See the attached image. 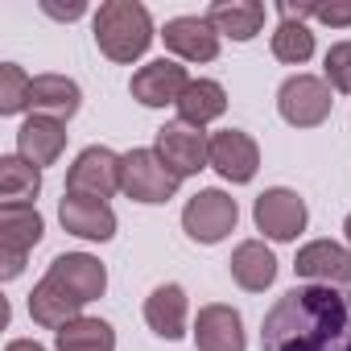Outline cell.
<instances>
[{
  "label": "cell",
  "mask_w": 351,
  "mask_h": 351,
  "mask_svg": "<svg viewBox=\"0 0 351 351\" xmlns=\"http://www.w3.org/2000/svg\"><path fill=\"white\" fill-rule=\"evenodd\" d=\"M261 351H351V289H285L261 322Z\"/></svg>",
  "instance_id": "1"
},
{
  "label": "cell",
  "mask_w": 351,
  "mask_h": 351,
  "mask_svg": "<svg viewBox=\"0 0 351 351\" xmlns=\"http://www.w3.org/2000/svg\"><path fill=\"white\" fill-rule=\"evenodd\" d=\"M91 34H95L99 54L108 62H120V66L145 58L153 38H161L141 0H104L91 17Z\"/></svg>",
  "instance_id": "2"
},
{
  "label": "cell",
  "mask_w": 351,
  "mask_h": 351,
  "mask_svg": "<svg viewBox=\"0 0 351 351\" xmlns=\"http://www.w3.org/2000/svg\"><path fill=\"white\" fill-rule=\"evenodd\" d=\"M178 178L161 165V157L153 153V145L149 149H128V153H120V195H128L132 203H141V207H161V203H169L173 195H178Z\"/></svg>",
  "instance_id": "3"
},
{
  "label": "cell",
  "mask_w": 351,
  "mask_h": 351,
  "mask_svg": "<svg viewBox=\"0 0 351 351\" xmlns=\"http://www.w3.org/2000/svg\"><path fill=\"white\" fill-rule=\"evenodd\" d=\"M153 153L161 157V165L173 173V178L186 182V178H195L199 169L211 165V132L191 128V124H182V120H169V124L157 128Z\"/></svg>",
  "instance_id": "4"
},
{
  "label": "cell",
  "mask_w": 351,
  "mask_h": 351,
  "mask_svg": "<svg viewBox=\"0 0 351 351\" xmlns=\"http://www.w3.org/2000/svg\"><path fill=\"white\" fill-rule=\"evenodd\" d=\"M330 108H335V91L322 75L298 71L277 87V112L289 128H318V124H326Z\"/></svg>",
  "instance_id": "5"
},
{
  "label": "cell",
  "mask_w": 351,
  "mask_h": 351,
  "mask_svg": "<svg viewBox=\"0 0 351 351\" xmlns=\"http://www.w3.org/2000/svg\"><path fill=\"white\" fill-rule=\"evenodd\" d=\"M252 223H256V232H261L265 240H273V244H293V240L306 232L310 211H306V199H302L298 191H289V186H269V191H261L256 203H252Z\"/></svg>",
  "instance_id": "6"
},
{
  "label": "cell",
  "mask_w": 351,
  "mask_h": 351,
  "mask_svg": "<svg viewBox=\"0 0 351 351\" xmlns=\"http://www.w3.org/2000/svg\"><path fill=\"white\" fill-rule=\"evenodd\" d=\"M236 223H240V203L219 186L199 191L182 207V232L195 244H219V240H228L236 232Z\"/></svg>",
  "instance_id": "7"
},
{
  "label": "cell",
  "mask_w": 351,
  "mask_h": 351,
  "mask_svg": "<svg viewBox=\"0 0 351 351\" xmlns=\"http://www.w3.org/2000/svg\"><path fill=\"white\" fill-rule=\"evenodd\" d=\"M116 191H120V153H112L108 145H87L66 169V195L108 203Z\"/></svg>",
  "instance_id": "8"
},
{
  "label": "cell",
  "mask_w": 351,
  "mask_h": 351,
  "mask_svg": "<svg viewBox=\"0 0 351 351\" xmlns=\"http://www.w3.org/2000/svg\"><path fill=\"white\" fill-rule=\"evenodd\" d=\"M186 87H191V71L178 58H153L136 66L128 79V91L141 108H178Z\"/></svg>",
  "instance_id": "9"
},
{
  "label": "cell",
  "mask_w": 351,
  "mask_h": 351,
  "mask_svg": "<svg viewBox=\"0 0 351 351\" xmlns=\"http://www.w3.org/2000/svg\"><path fill=\"white\" fill-rule=\"evenodd\" d=\"M211 169L232 186H248L261 169V145L244 128H219L211 132Z\"/></svg>",
  "instance_id": "10"
},
{
  "label": "cell",
  "mask_w": 351,
  "mask_h": 351,
  "mask_svg": "<svg viewBox=\"0 0 351 351\" xmlns=\"http://www.w3.org/2000/svg\"><path fill=\"white\" fill-rule=\"evenodd\" d=\"M165 50L178 58V62H215L219 58V34L203 13H182V17H169L161 29Z\"/></svg>",
  "instance_id": "11"
},
{
  "label": "cell",
  "mask_w": 351,
  "mask_h": 351,
  "mask_svg": "<svg viewBox=\"0 0 351 351\" xmlns=\"http://www.w3.org/2000/svg\"><path fill=\"white\" fill-rule=\"evenodd\" d=\"M293 273L310 285H339L351 289V248L335 240H310L293 256Z\"/></svg>",
  "instance_id": "12"
},
{
  "label": "cell",
  "mask_w": 351,
  "mask_h": 351,
  "mask_svg": "<svg viewBox=\"0 0 351 351\" xmlns=\"http://www.w3.org/2000/svg\"><path fill=\"white\" fill-rule=\"evenodd\" d=\"M195 347L199 351H248V335H244V318L236 306L228 302H207L199 306L195 318Z\"/></svg>",
  "instance_id": "13"
},
{
  "label": "cell",
  "mask_w": 351,
  "mask_h": 351,
  "mask_svg": "<svg viewBox=\"0 0 351 351\" xmlns=\"http://www.w3.org/2000/svg\"><path fill=\"white\" fill-rule=\"evenodd\" d=\"M46 277H54V281H58L66 293H75L83 306H87V302H99V298L108 293V269H104V261L91 256V252H62V256H54L50 269H46Z\"/></svg>",
  "instance_id": "14"
},
{
  "label": "cell",
  "mask_w": 351,
  "mask_h": 351,
  "mask_svg": "<svg viewBox=\"0 0 351 351\" xmlns=\"http://www.w3.org/2000/svg\"><path fill=\"white\" fill-rule=\"evenodd\" d=\"M145 322H149V330H153L157 339L178 343V339L186 335V326H191V298H186V289H182L178 281L157 285V289L145 298Z\"/></svg>",
  "instance_id": "15"
},
{
  "label": "cell",
  "mask_w": 351,
  "mask_h": 351,
  "mask_svg": "<svg viewBox=\"0 0 351 351\" xmlns=\"http://www.w3.org/2000/svg\"><path fill=\"white\" fill-rule=\"evenodd\" d=\"M58 223L62 232L91 240V244H108L116 236V211L99 199H79V195H62L58 203Z\"/></svg>",
  "instance_id": "16"
},
{
  "label": "cell",
  "mask_w": 351,
  "mask_h": 351,
  "mask_svg": "<svg viewBox=\"0 0 351 351\" xmlns=\"http://www.w3.org/2000/svg\"><path fill=\"white\" fill-rule=\"evenodd\" d=\"M228 269H232V281L244 289V293H265L273 281H277V256H273V248L265 244V240H244V244H236L232 248V261H228Z\"/></svg>",
  "instance_id": "17"
},
{
  "label": "cell",
  "mask_w": 351,
  "mask_h": 351,
  "mask_svg": "<svg viewBox=\"0 0 351 351\" xmlns=\"http://www.w3.org/2000/svg\"><path fill=\"white\" fill-rule=\"evenodd\" d=\"M46 236V219L29 203H0V252L29 256Z\"/></svg>",
  "instance_id": "18"
},
{
  "label": "cell",
  "mask_w": 351,
  "mask_h": 351,
  "mask_svg": "<svg viewBox=\"0 0 351 351\" xmlns=\"http://www.w3.org/2000/svg\"><path fill=\"white\" fill-rule=\"evenodd\" d=\"M83 108V87L66 75H38L29 87V116H50V120H71Z\"/></svg>",
  "instance_id": "19"
},
{
  "label": "cell",
  "mask_w": 351,
  "mask_h": 351,
  "mask_svg": "<svg viewBox=\"0 0 351 351\" xmlns=\"http://www.w3.org/2000/svg\"><path fill=\"white\" fill-rule=\"evenodd\" d=\"M62 149H66V124H62V120L29 116V120L17 128V153H21L29 165H38V169L54 165V161L62 157Z\"/></svg>",
  "instance_id": "20"
},
{
  "label": "cell",
  "mask_w": 351,
  "mask_h": 351,
  "mask_svg": "<svg viewBox=\"0 0 351 351\" xmlns=\"http://www.w3.org/2000/svg\"><path fill=\"white\" fill-rule=\"evenodd\" d=\"M219 38H232V42H252L261 29H265V5L261 0H215V5L203 13Z\"/></svg>",
  "instance_id": "21"
},
{
  "label": "cell",
  "mask_w": 351,
  "mask_h": 351,
  "mask_svg": "<svg viewBox=\"0 0 351 351\" xmlns=\"http://www.w3.org/2000/svg\"><path fill=\"white\" fill-rule=\"evenodd\" d=\"M83 314V302L75 298V293H66L54 277H42L38 285H34V293H29V318L38 322V326H46V330H62L71 318H79Z\"/></svg>",
  "instance_id": "22"
},
{
  "label": "cell",
  "mask_w": 351,
  "mask_h": 351,
  "mask_svg": "<svg viewBox=\"0 0 351 351\" xmlns=\"http://www.w3.org/2000/svg\"><path fill=\"white\" fill-rule=\"evenodd\" d=\"M228 112V91L215 79H191V87L178 99V120L191 128H207Z\"/></svg>",
  "instance_id": "23"
},
{
  "label": "cell",
  "mask_w": 351,
  "mask_h": 351,
  "mask_svg": "<svg viewBox=\"0 0 351 351\" xmlns=\"http://www.w3.org/2000/svg\"><path fill=\"white\" fill-rule=\"evenodd\" d=\"M54 347H62V351H116V326L108 318L79 314L62 330H54Z\"/></svg>",
  "instance_id": "24"
},
{
  "label": "cell",
  "mask_w": 351,
  "mask_h": 351,
  "mask_svg": "<svg viewBox=\"0 0 351 351\" xmlns=\"http://www.w3.org/2000/svg\"><path fill=\"white\" fill-rule=\"evenodd\" d=\"M42 195V169L29 165L21 153L0 157V203H29Z\"/></svg>",
  "instance_id": "25"
},
{
  "label": "cell",
  "mask_w": 351,
  "mask_h": 351,
  "mask_svg": "<svg viewBox=\"0 0 351 351\" xmlns=\"http://www.w3.org/2000/svg\"><path fill=\"white\" fill-rule=\"evenodd\" d=\"M269 46H273V58L285 66H306L314 58V34L302 21H277Z\"/></svg>",
  "instance_id": "26"
},
{
  "label": "cell",
  "mask_w": 351,
  "mask_h": 351,
  "mask_svg": "<svg viewBox=\"0 0 351 351\" xmlns=\"http://www.w3.org/2000/svg\"><path fill=\"white\" fill-rule=\"evenodd\" d=\"M29 87H34V79L17 62H0V116L29 112Z\"/></svg>",
  "instance_id": "27"
},
{
  "label": "cell",
  "mask_w": 351,
  "mask_h": 351,
  "mask_svg": "<svg viewBox=\"0 0 351 351\" xmlns=\"http://www.w3.org/2000/svg\"><path fill=\"white\" fill-rule=\"evenodd\" d=\"M322 79L330 83V91L339 95H351V38L347 42H335L322 58Z\"/></svg>",
  "instance_id": "28"
},
{
  "label": "cell",
  "mask_w": 351,
  "mask_h": 351,
  "mask_svg": "<svg viewBox=\"0 0 351 351\" xmlns=\"http://www.w3.org/2000/svg\"><path fill=\"white\" fill-rule=\"evenodd\" d=\"M314 21L318 25H330V29H351V0H330V5H322V0H318Z\"/></svg>",
  "instance_id": "29"
},
{
  "label": "cell",
  "mask_w": 351,
  "mask_h": 351,
  "mask_svg": "<svg viewBox=\"0 0 351 351\" xmlns=\"http://www.w3.org/2000/svg\"><path fill=\"white\" fill-rule=\"evenodd\" d=\"M314 13H318V0H298V5H293V0H281V5H277V17L281 21H314Z\"/></svg>",
  "instance_id": "30"
},
{
  "label": "cell",
  "mask_w": 351,
  "mask_h": 351,
  "mask_svg": "<svg viewBox=\"0 0 351 351\" xmlns=\"http://www.w3.org/2000/svg\"><path fill=\"white\" fill-rule=\"evenodd\" d=\"M42 13L54 17V21H79V17H87V5H83V0H71V5H54V0H42Z\"/></svg>",
  "instance_id": "31"
},
{
  "label": "cell",
  "mask_w": 351,
  "mask_h": 351,
  "mask_svg": "<svg viewBox=\"0 0 351 351\" xmlns=\"http://www.w3.org/2000/svg\"><path fill=\"white\" fill-rule=\"evenodd\" d=\"M25 273V256L17 252H0V281H17Z\"/></svg>",
  "instance_id": "32"
},
{
  "label": "cell",
  "mask_w": 351,
  "mask_h": 351,
  "mask_svg": "<svg viewBox=\"0 0 351 351\" xmlns=\"http://www.w3.org/2000/svg\"><path fill=\"white\" fill-rule=\"evenodd\" d=\"M5 351H46L38 339H9V347Z\"/></svg>",
  "instance_id": "33"
},
{
  "label": "cell",
  "mask_w": 351,
  "mask_h": 351,
  "mask_svg": "<svg viewBox=\"0 0 351 351\" xmlns=\"http://www.w3.org/2000/svg\"><path fill=\"white\" fill-rule=\"evenodd\" d=\"M343 236H347V248H351V215L343 219Z\"/></svg>",
  "instance_id": "34"
},
{
  "label": "cell",
  "mask_w": 351,
  "mask_h": 351,
  "mask_svg": "<svg viewBox=\"0 0 351 351\" xmlns=\"http://www.w3.org/2000/svg\"><path fill=\"white\" fill-rule=\"evenodd\" d=\"M54 351H62V347H54Z\"/></svg>",
  "instance_id": "35"
}]
</instances>
